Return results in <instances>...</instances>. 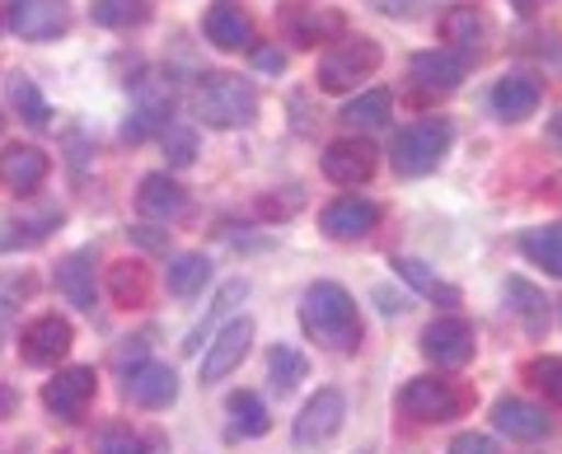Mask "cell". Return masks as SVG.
<instances>
[{"mask_svg":"<svg viewBox=\"0 0 562 454\" xmlns=\"http://www.w3.org/2000/svg\"><path fill=\"white\" fill-rule=\"evenodd\" d=\"M324 179L338 183V188H361L375 179L380 169V150L366 141V136H338V141L324 146Z\"/></svg>","mask_w":562,"mask_h":454,"instance_id":"obj_6","label":"cell"},{"mask_svg":"<svg viewBox=\"0 0 562 454\" xmlns=\"http://www.w3.org/2000/svg\"><path fill=\"white\" fill-rule=\"evenodd\" d=\"M258 66L262 71H286V57L281 52H258Z\"/></svg>","mask_w":562,"mask_h":454,"instance_id":"obj_44","label":"cell"},{"mask_svg":"<svg viewBox=\"0 0 562 454\" xmlns=\"http://www.w3.org/2000/svg\"><path fill=\"white\" fill-rule=\"evenodd\" d=\"M90 20L99 29H140L150 20V5H146V0H94Z\"/></svg>","mask_w":562,"mask_h":454,"instance_id":"obj_34","label":"cell"},{"mask_svg":"<svg viewBox=\"0 0 562 454\" xmlns=\"http://www.w3.org/2000/svg\"><path fill=\"white\" fill-rule=\"evenodd\" d=\"M371 10H380V14H394V20H408V14L422 5V0H366Z\"/></svg>","mask_w":562,"mask_h":454,"instance_id":"obj_42","label":"cell"},{"mask_svg":"<svg viewBox=\"0 0 562 454\" xmlns=\"http://www.w3.org/2000/svg\"><path fill=\"white\" fill-rule=\"evenodd\" d=\"M506 300H512V309H516V319L530 328V333H543V291L539 286H530L525 276H506Z\"/></svg>","mask_w":562,"mask_h":454,"instance_id":"obj_35","label":"cell"},{"mask_svg":"<svg viewBox=\"0 0 562 454\" xmlns=\"http://www.w3.org/2000/svg\"><path fill=\"white\" fill-rule=\"evenodd\" d=\"M122 394H127L136 408H146V412H165L173 398H179V371L165 365V361H140L136 371H127Z\"/></svg>","mask_w":562,"mask_h":454,"instance_id":"obj_13","label":"cell"},{"mask_svg":"<svg viewBox=\"0 0 562 454\" xmlns=\"http://www.w3.org/2000/svg\"><path fill=\"white\" fill-rule=\"evenodd\" d=\"M342 417H347L342 389H319L301 408V417H295V431H291L295 435V450H319V445H328L333 435L342 431Z\"/></svg>","mask_w":562,"mask_h":454,"instance_id":"obj_10","label":"cell"},{"mask_svg":"<svg viewBox=\"0 0 562 454\" xmlns=\"http://www.w3.org/2000/svg\"><path fill=\"white\" fill-rule=\"evenodd\" d=\"M57 454H70V450H57Z\"/></svg>","mask_w":562,"mask_h":454,"instance_id":"obj_49","label":"cell"},{"mask_svg":"<svg viewBox=\"0 0 562 454\" xmlns=\"http://www.w3.org/2000/svg\"><path fill=\"white\" fill-rule=\"evenodd\" d=\"M140 454H173V450L165 445V435H150V441H146V450H140Z\"/></svg>","mask_w":562,"mask_h":454,"instance_id":"obj_45","label":"cell"},{"mask_svg":"<svg viewBox=\"0 0 562 454\" xmlns=\"http://www.w3.org/2000/svg\"><path fill=\"white\" fill-rule=\"evenodd\" d=\"M487 38H492V20L479 5H450L441 14V43L454 47V52H464V57H469V47H483Z\"/></svg>","mask_w":562,"mask_h":454,"instance_id":"obj_22","label":"cell"},{"mask_svg":"<svg viewBox=\"0 0 562 454\" xmlns=\"http://www.w3.org/2000/svg\"><path fill=\"white\" fill-rule=\"evenodd\" d=\"M512 5H516L520 14H530V10H539V5H543V0H512Z\"/></svg>","mask_w":562,"mask_h":454,"instance_id":"obj_46","label":"cell"},{"mask_svg":"<svg viewBox=\"0 0 562 454\" xmlns=\"http://www.w3.org/2000/svg\"><path fill=\"white\" fill-rule=\"evenodd\" d=\"M57 291L76 309H94V249H76L57 263Z\"/></svg>","mask_w":562,"mask_h":454,"instance_id":"obj_24","label":"cell"},{"mask_svg":"<svg viewBox=\"0 0 562 454\" xmlns=\"http://www.w3.org/2000/svg\"><path fill=\"white\" fill-rule=\"evenodd\" d=\"M390 117H394V94L390 90H366L357 99H347L342 113H338V122H342V127H351V132H375Z\"/></svg>","mask_w":562,"mask_h":454,"instance_id":"obj_27","label":"cell"},{"mask_svg":"<svg viewBox=\"0 0 562 454\" xmlns=\"http://www.w3.org/2000/svg\"><path fill=\"white\" fill-rule=\"evenodd\" d=\"M10 408H14V394H10V389H0V417H5Z\"/></svg>","mask_w":562,"mask_h":454,"instance_id":"obj_47","label":"cell"},{"mask_svg":"<svg viewBox=\"0 0 562 454\" xmlns=\"http://www.w3.org/2000/svg\"><path fill=\"white\" fill-rule=\"evenodd\" d=\"M5 94H10V103L20 109V117L29 122V127H47L52 109H47V99L38 94V84H33L29 76H10L5 80Z\"/></svg>","mask_w":562,"mask_h":454,"instance_id":"obj_36","label":"cell"},{"mask_svg":"<svg viewBox=\"0 0 562 454\" xmlns=\"http://www.w3.org/2000/svg\"><path fill=\"white\" fill-rule=\"evenodd\" d=\"M268 379H272V389H277V394L301 389V379H310V361H305V352H295V347L277 342L272 352H268Z\"/></svg>","mask_w":562,"mask_h":454,"instance_id":"obj_32","label":"cell"},{"mask_svg":"<svg viewBox=\"0 0 562 454\" xmlns=\"http://www.w3.org/2000/svg\"><path fill=\"white\" fill-rule=\"evenodd\" d=\"M464 408L460 389L450 379H436V375H417L398 389V412L408 422H422V427H441V422H454Z\"/></svg>","mask_w":562,"mask_h":454,"instance_id":"obj_5","label":"cell"},{"mask_svg":"<svg viewBox=\"0 0 562 454\" xmlns=\"http://www.w3.org/2000/svg\"><path fill=\"white\" fill-rule=\"evenodd\" d=\"M520 253L530 258L535 268H543L549 276H562V220L553 225H535V230H520Z\"/></svg>","mask_w":562,"mask_h":454,"instance_id":"obj_28","label":"cell"},{"mask_svg":"<svg viewBox=\"0 0 562 454\" xmlns=\"http://www.w3.org/2000/svg\"><path fill=\"white\" fill-rule=\"evenodd\" d=\"M94 389H99L94 365H66V371H57L43 384V404L52 417H61V422H80L85 408L94 404Z\"/></svg>","mask_w":562,"mask_h":454,"instance_id":"obj_8","label":"cell"},{"mask_svg":"<svg viewBox=\"0 0 562 454\" xmlns=\"http://www.w3.org/2000/svg\"><path fill=\"white\" fill-rule=\"evenodd\" d=\"M422 352H427L431 365H441V371H460V365L473 361L479 342H473V328L460 314H441V319H431L422 328Z\"/></svg>","mask_w":562,"mask_h":454,"instance_id":"obj_7","label":"cell"},{"mask_svg":"<svg viewBox=\"0 0 562 454\" xmlns=\"http://www.w3.org/2000/svg\"><path fill=\"white\" fill-rule=\"evenodd\" d=\"M301 328L310 342H319L324 352H357L361 347V314L351 291L338 282H314L301 295Z\"/></svg>","mask_w":562,"mask_h":454,"instance_id":"obj_1","label":"cell"},{"mask_svg":"<svg viewBox=\"0 0 562 454\" xmlns=\"http://www.w3.org/2000/svg\"><path fill=\"white\" fill-rule=\"evenodd\" d=\"M206 276H211V258L206 253H179L169 263V291L179 295V300H192V295L206 286Z\"/></svg>","mask_w":562,"mask_h":454,"instance_id":"obj_33","label":"cell"},{"mask_svg":"<svg viewBox=\"0 0 562 454\" xmlns=\"http://www.w3.org/2000/svg\"><path fill=\"white\" fill-rule=\"evenodd\" d=\"M244 295H249V286H244L239 276H235V282H225V286L216 291V300H211L206 319H202V324H198V328H192V333L183 338V352H192V356H198L202 347H206V338H216V319H225V314H231V309L244 300Z\"/></svg>","mask_w":562,"mask_h":454,"instance_id":"obj_31","label":"cell"},{"mask_svg":"<svg viewBox=\"0 0 562 454\" xmlns=\"http://www.w3.org/2000/svg\"><path fill=\"white\" fill-rule=\"evenodd\" d=\"M225 412H231V431L235 435L258 441V435L272 431V417H268V408H262V398L254 389H235L231 398H225Z\"/></svg>","mask_w":562,"mask_h":454,"instance_id":"obj_30","label":"cell"},{"mask_svg":"<svg viewBox=\"0 0 562 454\" xmlns=\"http://www.w3.org/2000/svg\"><path fill=\"white\" fill-rule=\"evenodd\" d=\"M558 319H562V309H558Z\"/></svg>","mask_w":562,"mask_h":454,"instance_id":"obj_51","label":"cell"},{"mask_svg":"<svg viewBox=\"0 0 562 454\" xmlns=\"http://www.w3.org/2000/svg\"><path fill=\"white\" fill-rule=\"evenodd\" d=\"M127 239L140 243L146 253H165V249H169V230H160V225H132Z\"/></svg>","mask_w":562,"mask_h":454,"instance_id":"obj_41","label":"cell"},{"mask_svg":"<svg viewBox=\"0 0 562 454\" xmlns=\"http://www.w3.org/2000/svg\"><path fill=\"white\" fill-rule=\"evenodd\" d=\"M454 146V122L450 117H417L408 127L394 132V146H390V160H394V173L403 179H427V173L441 169V160Z\"/></svg>","mask_w":562,"mask_h":454,"instance_id":"obj_3","label":"cell"},{"mask_svg":"<svg viewBox=\"0 0 562 454\" xmlns=\"http://www.w3.org/2000/svg\"><path fill=\"white\" fill-rule=\"evenodd\" d=\"M136 206L146 220H179L183 206H188V192L179 188V179H169V173H146L140 179V192H136Z\"/></svg>","mask_w":562,"mask_h":454,"instance_id":"obj_21","label":"cell"},{"mask_svg":"<svg viewBox=\"0 0 562 454\" xmlns=\"http://www.w3.org/2000/svg\"><path fill=\"white\" fill-rule=\"evenodd\" d=\"M202 33H206V43L221 47V52L254 47V20L235 5V0H216V5L202 14Z\"/></svg>","mask_w":562,"mask_h":454,"instance_id":"obj_17","label":"cell"},{"mask_svg":"<svg viewBox=\"0 0 562 454\" xmlns=\"http://www.w3.org/2000/svg\"><path fill=\"white\" fill-rule=\"evenodd\" d=\"M169 109H173V99H169V94H150V90H140L132 117L122 122V141L140 146V141H150L155 132H165V127H169Z\"/></svg>","mask_w":562,"mask_h":454,"instance_id":"obj_25","label":"cell"},{"mask_svg":"<svg viewBox=\"0 0 562 454\" xmlns=\"http://www.w3.org/2000/svg\"><path fill=\"white\" fill-rule=\"evenodd\" d=\"M380 61H384V47L375 38H366V33H342L338 43H333L319 66H314V84H319L324 94H347V90H357L361 80H371L380 71Z\"/></svg>","mask_w":562,"mask_h":454,"instance_id":"obj_4","label":"cell"},{"mask_svg":"<svg viewBox=\"0 0 562 454\" xmlns=\"http://www.w3.org/2000/svg\"><path fill=\"white\" fill-rule=\"evenodd\" d=\"M525 375H530L535 389H543L549 404L562 408V356H535L530 365H525Z\"/></svg>","mask_w":562,"mask_h":454,"instance_id":"obj_38","label":"cell"},{"mask_svg":"<svg viewBox=\"0 0 562 454\" xmlns=\"http://www.w3.org/2000/svg\"><path fill=\"white\" fill-rule=\"evenodd\" d=\"M192 113H198L206 127H221V132L249 127L258 117V90H254V80H244V76L211 71L198 80V90H192Z\"/></svg>","mask_w":562,"mask_h":454,"instance_id":"obj_2","label":"cell"},{"mask_svg":"<svg viewBox=\"0 0 562 454\" xmlns=\"http://www.w3.org/2000/svg\"><path fill=\"white\" fill-rule=\"evenodd\" d=\"M249 347H254V319L244 314V319H231L216 338L206 342V356H202V384H221L231 371H239L244 356H249Z\"/></svg>","mask_w":562,"mask_h":454,"instance_id":"obj_12","label":"cell"},{"mask_svg":"<svg viewBox=\"0 0 562 454\" xmlns=\"http://www.w3.org/2000/svg\"><path fill=\"white\" fill-rule=\"evenodd\" d=\"M140 361H146V338H127V347H117V365H122V371H127V365L136 371Z\"/></svg>","mask_w":562,"mask_h":454,"instance_id":"obj_43","label":"cell"},{"mask_svg":"<svg viewBox=\"0 0 562 454\" xmlns=\"http://www.w3.org/2000/svg\"><path fill=\"white\" fill-rule=\"evenodd\" d=\"M140 450H146V441L127 422H109L94 431V454H140Z\"/></svg>","mask_w":562,"mask_h":454,"instance_id":"obj_37","label":"cell"},{"mask_svg":"<svg viewBox=\"0 0 562 454\" xmlns=\"http://www.w3.org/2000/svg\"><path fill=\"white\" fill-rule=\"evenodd\" d=\"M57 225H61V206H38V212H29V216H5L0 220V253L33 249V243H43Z\"/></svg>","mask_w":562,"mask_h":454,"instance_id":"obj_23","label":"cell"},{"mask_svg":"<svg viewBox=\"0 0 562 454\" xmlns=\"http://www.w3.org/2000/svg\"><path fill=\"white\" fill-rule=\"evenodd\" d=\"M539 99H543V84L535 76H502L497 84H492V113H497L502 122H525V117H535L539 109Z\"/></svg>","mask_w":562,"mask_h":454,"instance_id":"obj_18","label":"cell"},{"mask_svg":"<svg viewBox=\"0 0 562 454\" xmlns=\"http://www.w3.org/2000/svg\"><path fill=\"white\" fill-rule=\"evenodd\" d=\"M464 76H469V57H464V52H454V47L413 52V61H408V80L417 84V90H427V94L460 90Z\"/></svg>","mask_w":562,"mask_h":454,"instance_id":"obj_11","label":"cell"},{"mask_svg":"<svg viewBox=\"0 0 562 454\" xmlns=\"http://www.w3.org/2000/svg\"><path fill=\"white\" fill-rule=\"evenodd\" d=\"M47 169H52V160L38 150V146H5V155H0V183H5L10 192H38L43 188V179H47Z\"/></svg>","mask_w":562,"mask_h":454,"instance_id":"obj_19","label":"cell"},{"mask_svg":"<svg viewBox=\"0 0 562 454\" xmlns=\"http://www.w3.org/2000/svg\"><path fill=\"white\" fill-rule=\"evenodd\" d=\"M286 24H291V38L301 47H319V43H333V38L347 33V20L328 5H291Z\"/></svg>","mask_w":562,"mask_h":454,"instance_id":"obj_20","label":"cell"},{"mask_svg":"<svg viewBox=\"0 0 562 454\" xmlns=\"http://www.w3.org/2000/svg\"><path fill=\"white\" fill-rule=\"evenodd\" d=\"M165 155H169V164L173 169H188L192 160H198V132L192 127H165Z\"/></svg>","mask_w":562,"mask_h":454,"instance_id":"obj_39","label":"cell"},{"mask_svg":"<svg viewBox=\"0 0 562 454\" xmlns=\"http://www.w3.org/2000/svg\"><path fill=\"white\" fill-rule=\"evenodd\" d=\"M375 225H380V206L371 197H361V192H342V197H333L319 212V230L333 243H357L371 235Z\"/></svg>","mask_w":562,"mask_h":454,"instance_id":"obj_9","label":"cell"},{"mask_svg":"<svg viewBox=\"0 0 562 454\" xmlns=\"http://www.w3.org/2000/svg\"><path fill=\"white\" fill-rule=\"evenodd\" d=\"M70 342H76V328H70V319H61V314H38L24 333H20V352L29 365H57Z\"/></svg>","mask_w":562,"mask_h":454,"instance_id":"obj_15","label":"cell"},{"mask_svg":"<svg viewBox=\"0 0 562 454\" xmlns=\"http://www.w3.org/2000/svg\"><path fill=\"white\" fill-rule=\"evenodd\" d=\"M450 454H502L497 450V441L492 435H483V431H460L450 441Z\"/></svg>","mask_w":562,"mask_h":454,"instance_id":"obj_40","label":"cell"},{"mask_svg":"<svg viewBox=\"0 0 562 454\" xmlns=\"http://www.w3.org/2000/svg\"><path fill=\"white\" fill-rule=\"evenodd\" d=\"M10 29L29 43H52L70 29V5L66 0H14L10 5Z\"/></svg>","mask_w":562,"mask_h":454,"instance_id":"obj_14","label":"cell"},{"mask_svg":"<svg viewBox=\"0 0 562 454\" xmlns=\"http://www.w3.org/2000/svg\"><path fill=\"white\" fill-rule=\"evenodd\" d=\"M492 427L506 441H543V435H553V417L539 404H530V398H497L492 404Z\"/></svg>","mask_w":562,"mask_h":454,"instance_id":"obj_16","label":"cell"},{"mask_svg":"<svg viewBox=\"0 0 562 454\" xmlns=\"http://www.w3.org/2000/svg\"><path fill=\"white\" fill-rule=\"evenodd\" d=\"M394 272H398L417 295H427V300L446 305V309H450V305H460V286H454V282H441V276H436L427 263H422V258H394Z\"/></svg>","mask_w":562,"mask_h":454,"instance_id":"obj_29","label":"cell"},{"mask_svg":"<svg viewBox=\"0 0 562 454\" xmlns=\"http://www.w3.org/2000/svg\"><path fill=\"white\" fill-rule=\"evenodd\" d=\"M109 295L122 309L146 305L150 300V268L140 263V258H122V263H113L109 268Z\"/></svg>","mask_w":562,"mask_h":454,"instance_id":"obj_26","label":"cell"},{"mask_svg":"<svg viewBox=\"0 0 562 454\" xmlns=\"http://www.w3.org/2000/svg\"><path fill=\"white\" fill-rule=\"evenodd\" d=\"M0 127H5V117H0Z\"/></svg>","mask_w":562,"mask_h":454,"instance_id":"obj_50","label":"cell"},{"mask_svg":"<svg viewBox=\"0 0 562 454\" xmlns=\"http://www.w3.org/2000/svg\"><path fill=\"white\" fill-rule=\"evenodd\" d=\"M549 136H553V141H558V146H562V113H558V117H553V122H549Z\"/></svg>","mask_w":562,"mask_h":454,"instance_id":"obj_48","label":"cell"}]
</instances>
